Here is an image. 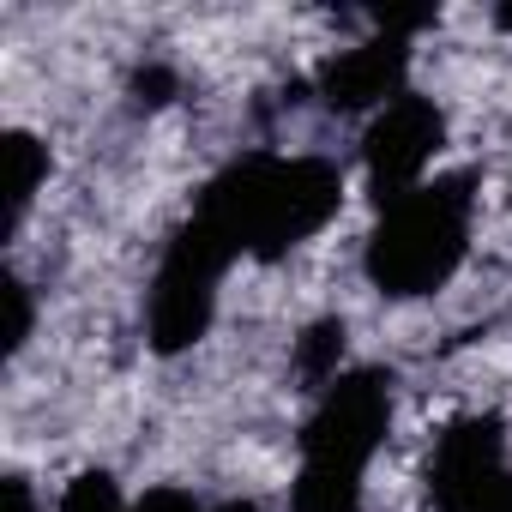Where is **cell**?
<instances>
[{
  "label": "cell",
  "mask_w": 512,
  "mask_h": 512,
  "mask_svg": "<svg viewBox=\"0 0 512 512\" xmlns=\"http://www.w3.org/2000/svg\"><path fill=\"white\" fill-rule=\"evenodd\" d=\"M0 163H7V229H19L37 187H43V175H49V157H43V145L31 133H7L0 139Z\"/></svg>",
  "instance_id": "ba28073f"
},
{
  "label": "cell",
  "mask_w": 512,
  "mask_h": 512,
  "mask_svg": "<svg viewBox=\"0 0 512 512\" xmlns=\"http://www.w3.org/2000/svg\"><path fill=\"white\" fill-rule=\"evenodd\" d=\"M506 476V434L494 416H458L428 464V494L440 512H464L470 500H482L494 482Z\"/></svg>",
  "instance_id": "8992f818"
},
{
  "label": "cell",
  "mask_w": 512,
  "mask_h": 512,
  "mask_svg": "<svg viewBox=\"0 0 512 512\" xmlns=\"http://www.w3.org/2000/svg\"><path fill=\"white\" fill-rule=\"evenodd\" d=\"M133 512H199V506H193L187 494H175V488H157V494H145Z\"/></svg>",
  "instance_id": "5bb4252c"
},
{
  "label": "cell",
  "mask_w": 512,
  "mask_h": 512,
  "mask_svg": "<svg viewBox=\"0 0 512 512\" xmlns=\"http://www.w3.org/2000/svg\"><path fill=\"white\" fill-rule=\"evenodd\" d=\"M217 512H260V506H247V500H229V506H217Z\"/></svg>",
  "instance_id": "2e32d148"
},
{
  "label": "cell",
  "mask_w": 512,
  "mask_h": 512,
  "mask_svg": "<svg viewBox=\"0 0 512 512\" xmlns=\"http://www.w3.org/2000/svg\"><path fill=\"white\" fill-rule=\"evenodd\" d=\"M500 25H506V31H512V7H500Z\"/></svg>",
  "instance_id": "e0dca14e"
},
{
  "label": "cell",
  "mask_w": 512,
  "mask_h": 512,
  "mask_svg": "<svg viewBox=\"0 0 512 512\" xmlns=\"http://www.w3.org/2000/svg\"><path fill=\"white\" fill-rule=\"evenodd\" d=\"M464 512H512V470H506V476H500V482H494L482 500H470Z\"/></svg>",
  "instance_id": "9a60e30c"
},
{
  "label": "cell",
  "mask_w": 512,
  "mask_h": 512,
  "mask_svg": "<svg viewBox=\"0 0 512 512\" xmlns=\"http://www.w3.org/2000/svg\"><path fill=\"white\" fill-rule=\"evenodd\" d=\"M464 235H470V181L464 175H446V181H428V187L392 199L380 229L368 235L374 290H386L398 302L440 290L464 260Z\"/></svg>",
  "instance_id": "7a4b0ae2"
},
{
  "label": "cell",
  "mask_w": 512,
  "mask_h": 512,
  "mask_svg": "<svg viewBox=\"0 0 512 512\" xmlns=\"http://www.w3.org/2000/svg\"><path fill=\"white\" fill-rule=\"evenodd\" d=\"M290 512H362V476L338 464H302Z\"/></svg>",
  "instance_id": "9c48e42d"
},
{
  "label": "cell",
  "mask_w": 512,
  "mask_h": 512,
  "mask_svg": "<svg viewBox=\"0 0 512 512\" xmlns=\"http://www.w3.org/2000/svg\"><path fill=\"white\" fill-rule=\"evenodd\" d=\"M0 506H7V512H37L31 482H25V476H7V482H0Z\"/></svg>",
  "instance_id": "4fadbf2b"
},
{
  "label": "cell",
  "mask_w": 512,
  "mask_h": 512,
  "mask_svg": "<svg viewBox=\"0 0 512 512\" xmlns=\"http://www.w3.org/2000/svg\"><path fill=\"white\" fill-rule=\"evenodd\" d=\"M440 139H446V121H440L434 103H422V97L386 103V109L374 115L368 139H362V163H368L374 193H380L386 205L404 199V193H416V181H422V169L434 163Z\"/></svg>",
  "instance_id": "5b68a950"
},
{
  "label": "cell",
  "mask_w": 512,
  "mask_h": 512,
  "mask_svg": "<svg viewBox=\"0 0 512 512\" xmlns=\"http://www.w3.org/2000/svg\"><path fill=\"white\" fill-rule=\"evenodd\" d=\"M229 260H235V253L199 217L169 241L163 266H157V284H151V314H145L151 320V344L163 356H175V350L205 338L211 308H217V278H223Z\"/></svg>",
  "instance_id": "3957f363"
},
{
  "label": "cell",
  "mask_w": 512,
  "mask_h": 512,
  "mask_svg": "<svg viewBox=\"0 0 512 512\" xmlns=\"http://www.w3.org/2000/svg\"><path fill=\"white\" fill-rule=\"evenodd\" d=\"M338 362H344V326H338V320L308 326L302 344H296V374L314 380V386H332V380H338Z\"/></svg>",
  "instance_id": "30bf717a"
},
{
  "label": "cell",
  "mask_w": 512,
  "mask_h": 512,
  "mask_svg": "<svg viewBox=\"0 0 512 512\" xmlns=\"http://www.w3.org/2000/svg\"><path fill=\"white\" fill-rule=\"evenodd\" d=\"M386 422H392V380L386 374H338L320 398V410L308 416V434H302V464H338V470H356L374 458V446L386 440Z\"/></svg>",
  "instance_id": "277c9868"
},
{
  "label": "cell",
  "mask_w": 512,
  "mask_h": 512,
  "mask_svg": "<svg viewBox=\"0 0 512 512\" xmlns=\"http://www.w3.org/2000/svg\"><path fill=\"white\" fill-rule=\"evenodd\" d=\"M0 302H7V332H0V338H7V356H19L25 338H31V290L19 278H7V284H0Z\"/></svg>",
  "instance_id": "7c38bea8"
},
{
  "label": "cell",
  "mask_w": 512,
  "mask_h": 512,
  "mask_svg": "<svg viewBox=\"0 0 512 512\" xmlns=\"http://www.w3.org/2000/svg\"><path fill=\"white\" fill-rule=\"evenodd\" d=\"M332 211L338 169L320 157H241L199 199V223L229 253H260V260L308 241Z\"/></svg>",
  "instance_id": "6da1fadb"
},
{
  "label": "cell",
  "mask_w": 512,
  "mask_h": 512,
  "mask_svg": "<svg viewBox=\"0 0 512 512\" xmlns=\"http://www.w3.org/2000/svg\"><path fill=\"white\" fill-rule=\"evenodd\" d=\"M61 512H127V506H121V494H115V482L103 470H85L79 482H67Z\"/></svg>",
  "instance_id": "8fae6325"
},
{
  "label": "cell",
  "mask_w": 512,
  "mask_h": 512,
  "mask_svg": "<svg viewBox=\"0 0 512 512\" xmlns=\"http://www.w3.org/2000/svg\"><path fill=\"white\" fill-rule=\"evenodd\" d=\"M404 67H410V49L404 37H374L362 49H344L320 67V97L332 109H374V103H398L404 91Z\"/></svg>",
  "instance_id": "52a82bcc"
}]
</instances>
